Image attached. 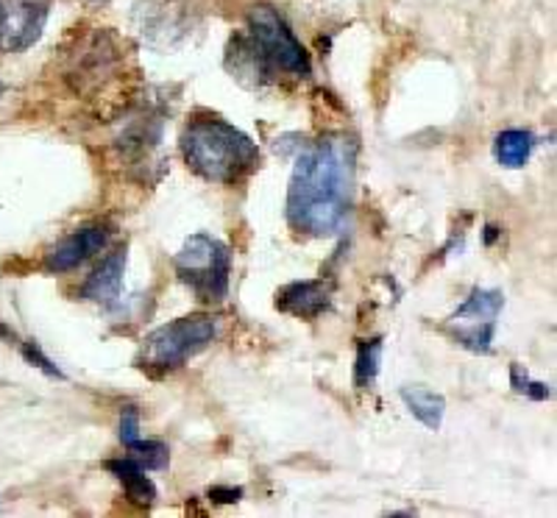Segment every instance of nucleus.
Instances as JSON below:
<instances>
[{
  "mask_svg": "<svg viewBox=\"0 0 557 518\" xmlns=\"http://www.w3.org/2000/svg\"><path fill=\"white\" fill-rule=\"evenodd\" d=\"M332 301V282H293L278 291L276 307L296 318H318Z\"/></svg>",
  "mask_w": 557,
  "mask_h": 518,
  "instance_id": "1a4fd4ad",
  "label": "nucleus"
},
{
  "mask_svg": "<svg viewBox=\"0 0 557 518\" xmlns=\"http://www.w3.org/2000/svg\"><path fill=\"white\" fill-rule=\"evenodd\" d=\"M215 332L218 323L212 316L176 318L165 326L153 329L151 335L143 341L139 362H143V368H153V371L182 368L190 357H196L198 351H203L212 343Z\"/></svg>",
  "mask_w": 557,
  "mask_h": 518,
  "instance_id": "20e7f679",
  "label": "nucleus"
},
{
  "mask_svg": "<svg viewBox=\"0 0 557 518\" xmlns=\"http://www.w3.org/2000/svg\"><path fill=\"white\" fill-rule=\"evenodd\" d=\"M23 357H26L28 362H34V366H37V368H42L45 373H51V377H62V371H59V368L53 366V362L48 360V357H45L42 351H39L37 343H32V341L23 343Z\"/></svg>",
  "mask_w": 557,
  "mask_h": 518,
  "instance_id": "f3484780",
  "label": "nucleus"
},
{
  "mask_svg": "<svg viewBox=\"0 0 557 518\" xmlns=\"http://www.w3.org/2000/svg\"><path fill=\"white\" fill-rule=\"evenodd\" d=\"M107 468L126 485V493L137 502V505H153V499H157V488H153V482L146 477V468H139L137 462L128 460V457L107 462Z\"/></svg>",
  "mask_w": 557,
  "mask_h": 518,
  "instance_id": "ddd939ff",
  "label": "nucleus"
},
{
  "mask_svg": "<svg viewBox=\"0 0 557 518\" xmlns=\"http://www.w3.org/2000/svg\"><path fill=\"white\" fill-rule=\"evenodd\" d=\"M232 257L221 240L209 234H193L176 254V273L201 301H223L228 293Z\"/></svg>",
  "mask_w": 557,
  "mask_h": 518,
  "instance_id": "39448f33",
  "label": "nucleus"
},
{
  "mask_svg": "<svg viewBox=\"0 0 557 518\" xmlns=\"http://www.w3.org/2000/svg\"><path fill=\"white\" fill-rule=\"evenodd\" d=\"M355 187V143L326 134L293 168L287 187V221L307 234H332L346 218Z\"/></svg>",
  "mask_w": 557,
  "mask_h": 518,
  "instance_id": "f257e3e1",
  "label": "nucleus"
},
{
  "mask_svg": "<svg viewBox=\"0 0 557 518\" xmlns=\"http://www.w3.org/2000/svg\"><path fill=\"white\" fill-rule=\"evenodd\" d=\"M123 268H126V251H114L103 259L101 266L96 268V273L87 279L82 296L87 301L103 304V307H112L117 298H121L123 287Z\"/></svg>",
  "mask_w": 557,
  "mask_h": 518,
  "instance_id": "9d476101",
  "label": "nucleus"
},
{
  "mask_svg": "<svg viewBox=\"0 0 557 518\" xmlns=\"http://www.w3.org/2000/svg\"><path fill=\"white\" fill-rule=\"evenodd\" d=\"M257 146L223 121H196L184 132V159L198 176L235 184L257 164Z\"/></svg>",
  "mask_w": 557,
  "mask_h": 518,
  "instance_id": "f03ea898",
  "label": "nucleus"
},
{
  "mask_svg": "<svg viewBox=\"0 0 557 518\" xmlns=\"http://www.w3.org/2000/svg\"><path fill=\"white\" fill-rule=\"evenodd\" d=\"M128 449V460L137 462L139 468H146V471H159V468L168 466V446L165 443L159 441H143V437H137V441L126 443Z\"/></svg>",
  "mask_w": 557,
  "mask_h": 518,
  "instance_id": "2eb2a0df",
  "label": "nucleus"
},
{
  "mask_svg": "<svg viewBox=\"0 0 557 518\" xmlns=\"http://www.w3.org/2000/svg\"><path fill=\"white\" fill-rule=\"evenodd\" d=\"M380 362H382V341H380V337H374V341H362L360 351H357V362H355L357 387L374 385L376 373H380Z\"/></svg>",
  "mask_w": 557,
  "mask_h": 518,
  "instance_id": "4468645a",
  "label": "nucleus"
},
{
  "mask_svg": "<svg viewBox=\"0 0 557 518\" xmlns=\"http://www.w3.org/2000/svg\"><path fill=\"white\" fill-rule=\"evenodd\" d=\"M401 398H405L407 410L418 418V421L424 423L426 430H441V423H444V412H446V402L441 393L426 391L421 385H407L401 387Z\"/></svg>",
  "mask_w": 557,
  "mask_h": 518,
  "instance_id": "9b49d317",
  "label": "nucleus"
},
{
  "mask_svg": "<svg viewBox=\"0 0 557 518\" xmlns=\"http://www.w3.org/2000/svg\"><path fill=\"white\" fill-rule=\"evenodd\" d=\"M209 499L212 502H237L240 499V488H232V491H221V488H215V491H209Z\"/></svg>",
  "mask_w": 557,
  "mask_h": 518,
  "instance_id": "6ab92c4d",
  "label": "nucleus"
},
{
  "mask_svg": "<svg viewBox=\"0 0 557 518\" xmlns=\"http://www.w3.org/2000/svg\"><path fill=\"white\" fill-rule=\"evenodd\" d=\"M0 92H3V84H0Z\"/></svg>",
  "mask_w": 557,
  "mask_h": 518,
  "instance_id": "aec40b11",
  "label": "nucleus"
},
{
  "mask_svg": "<svg viewBox=\"0 0 557 518\" xmlns=\"http://www.w3.org/2000/svg\"><path fill=\"white\" fill-rule=\"evenodd\" d=\"M510 377H513V387H516V391L524 393V396L539 398V402H544V398L549 396V391H546V385H541V382H530V377H527V371L521 373V366L510 368Z\"/></svg>",
  "mask_w": 557,
  "mask_h": 518,
  "instance_id": "dca6fc26",
  "label": "nucleus"
},
{
  "mask_svg": "<svg viewBox=\"0 0 557 518\" xmlns=\"http://www.w3.org/2000/svg\"><path fill=\"white\" fill-rule=\"evenodd\" d=\"M137 437H139V416H137V410H126V412H123V418H121L123 446H126V443H132V441H137Z\"/></svg>",
  "mask_w": 557,
  "mask_h": 518,
  "instance_id": "a211bd4d",
  "label": "nucleus"
},
{
  "mask_svg": "<svg viewBox=\"0 0 557 518\" xmlns=\"http://www.w3.org/2000/svg\"><path fill=\"white\" fill-rule=\"evenodd\" d=\"M248 53L260 70H276L287 76L310 73L307 51L271 7H253L248 14Z\"/></svg>",
  "mask_w": 557,
  "mask_h": 518,
  "instance_id": "7ed1b4c3",
  "label": "nucleus"
},
{
  "mask_svg": "<svg viewBox=\"0 0 557 518\" xmlns=\"http://www.w3.org/2000/svg\"><path fill=\"white\" fill-rule=\"evenodd\" d=\"M505 307V296L499 291H471V296L457 307L455 318H451V329H455L457 343H462L471 351H491V341H494L496 316Z\"/></svg>",
  "mask_w": 557,
  "mask_h": 518,
  "instance_id": "423d86ee",
  "label": "nucleus"
},
{
  "mask_svg": "<svg viewBox=\"0 0 557 518\" xmlns=\"http://www.w3.org/2000/svg\"><path fill=\"white\" fill-rule=\"evenodd\" d=\"M107 240L109 232L103 226H87L82 232H73L59 246H53L51 251L45 254V268L51 273L73 271L76 266H82L84 259L101 251L107 246Z\"/></svg>",
  "mask_w": 557,
  "mask_h": 518,
  "instance_id": "6e6552de",
  "label": "nucleus"
},
{
  "mask_svg": "<svg viewBox=\"0 0 557 518\" xmlns=\"http://www.w3.org/2000/svg\"><path fill=\"white\" fill-rule=\"evenodd\" d=\"M532 148H535V137L530 132H524V128H507V132H502L496 137L494 153L502 168L519 171V168H524L530 162Z\"/></svg>",
  "mask_w": 557,
  "mask_h": 518,
  "instance_id": "f8f14e48",
  "label": "nucleus"
},
{
  "mask_svg": "<svg viewBox=\"0 0 557 518\" xmlns=\"http://www.w3.org/2000/svg\"><path fill=\"white\" fill-rule=\"evenodd\" d=\"M48 20V0H0V53L26 51Z\"/></svg>",
  "mask_w": 557,
  "mask_h": 518,
  "instance_id": "0eeeda50",
  "label": "nucleus"
}]
</instances>
